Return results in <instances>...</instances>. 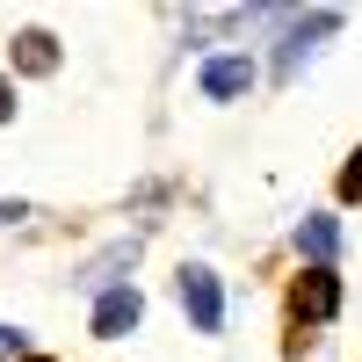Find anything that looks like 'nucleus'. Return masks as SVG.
Returning a JSON list of instances; mask_svg holds the SVG:
<instances>
[{
    "instance_id": "obj_7",
    "label": "nucleus",
    "mask_w": 362,
    "mask_h": 362,
    "mask_svg": "<svg viewBox=\"0 0 362 362\" xmlns=\"http://www.w3.org/2000/svg\"><path fill=\"white\" fill-rule=\"evenodd\" d=\"M297 254H312V261L326 268V261L341 254V225H334V218H305V225H297Z\"/></svg>"
},
{
    "instance_id": "obj_9",
    "label": "nucleus",
    "mask_w": 362,
    "mask_h": 362,
    "mask_svg": "<svg viewBox=\"0 0 362 362\" xmlns=\"http://www.w3.org/2000/svg\"><path fill=\"white\" fill-rule=\"evenodd\" d=\"M8 355H22V334H15V326H0V362H8Z\"/></svg>"
},
{
    "instance_id": "obj_11",
    "label": "nucleus",
    "mask_w": 362,
    "mask_h": 362,
    "mask_svg": "<svg viewBox=\"0 0 362 362\" xmlns=\"http://www.w3.org/2000/svg\"><path fill=\"white\" fill-rule=\"evenodd\" d=\"M341 189H348V196H355V189H362V153H355V167H348V174H341Z\"/></svg>"
},
{
    "instance_id": "obj_1",
    "label": "nucleus",
    "mask_w": 362,
    "mask_h": 362,
    "mask_svg": "<svg viewBox=\"0 0 362 362\" xmlns=\"http://www.w3.org/2000/svg\"><path fill=\"white\" fill-rule=\"evenodd\" d=\"M181 312L196 319V334H218L225 326V290L210 268H181Z\"/></svg>"
},
{
    "instance_id": "obj_6",
    "label": "nucleus",
    "mask_w": 362,
    "mask_h": 362,
    "mask_svg": "<svg viewBox=\"0 0 362 362\" xmlns=\"http://www.w3.org/2000/svg\"><path fill=\"white\" fill-rule=\"evenodd\" d=\"M334 312H341V283L326 276V268H312V276L297 283V319H319V326H326Z\"/></svg>"
},
{
    "instance_id": "obj_12",
    "label": "nucleus",
    "mask_w": 362,
    "mask_h": 362,
    "mask_svg": "<svg viewBox=\"0 0 362 362\" xmlns=\"http://www.w3.org/2000/svg\"><path fill=\"white\" fill-rule=\"evenodd\" d=\"M8 116H15V87L0 80V124H8Z\"/></svg>"
},
{
    "instance_id": "obj_2",
    "label": "nucleus",
    "mask_w": 362,
    "mask_h": 362,
    "mask_svg": "<svg viewBox=\"0 0 362 362\" xmlns=\"http://www.w3.org/2000/svg\"><path fill=\"white\" fill-rule=\"evenodd\" d=\"M334 29H341V8L297 15V22H290V37H283V51H276V73H297V66H305V51H312L319 37H334Z\"/></svg>"
},
{
    "instance_id": "obj_3",
    "label": "nucleus",
    "mask_w": 362,
    "mask_h": 362,
    "mask_svg": "<svg viewBox=\"0 0 362 362\" xmlns=\"http://www.w3.org/2000/svg\"><path fill=\"white\" fill-rule=\"evenodd\" d=\"M138 319H145V297H138L131 283L102 290V305H95V334H102V341H124V334H131Z\"/></svg>"
},
{
    "instance_id": "obj_8",
    "label": "nucleus",
    "mask_w": 362,
    "mask_h": 362,
    "mask_svg": "<svg viewBox=\"0 0 362 362\" xmlns=\"http://www.w3.org/2000/svg\"><path fill=\"white\" fill-rule=\"evenodd\" d=\"M15 66H22V73H58V37L22 29V37H15Z\"/></svg>"
},
{
    "instance_id": "obj_5",
    "label": "nucleus",
    "mask_w": 362,
    "mask_h": 362,
    "mask_svg": "<svg viewBox=\"0 0 362 362\" xmlns=\"http://www.w3.org/2000/svg\"><path fill=\"white\" fill-rule=\"evenodd\" d=\"M138 247H145V239H138V232H131V239H116V247H109L102 261H87V268H80V276H73V283H80V290H116V276H124V268L138 261Z\"/></svg>"
},
{
    "instance_id": "obj_4",
    "label": "nucleus",
    "mask_w": 362,
    "mask_h": 362,
    "mask_svg": "<svg viewBox=\"0 0 362 362\" xmlns=\"http://www.w3.org/2000/svg\"><path fill=\"white\" fill-rule=\"evenodd\" d=\"M247 87H254V58H210V66H203V95L210 102H232V95H247Z\"/></svg>"
},
{
    "instance_id": "obj_10",
    "label": "nucleus",
    "mask_w": 362,
    "mask_h": 362,
    "mask_svg": "<svg viewBox=\"0 0 362 362\" xmlns=\"http://www.w3.org/2000/svg\"><path fill=\"white\" fill-rule=\"evenodd\" d=\"M29 218V203H0V225H22Z\"/></svg>"
}]
</instances>
